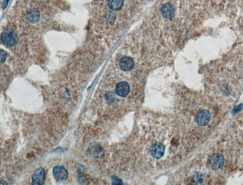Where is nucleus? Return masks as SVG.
<instances>
[{"mask_svg":"<svg viewBox=\"0 0 243 185\" xmlns=\"http://www.w3.org/2000/svg\"><path fill=\"white\" fill-rule=\"evenodd\" d=\"M224 162V159L223 155L217 153L209 156L208 160V165L212 170H218L221 168Z\"/></svg>","mask_w":243,"mask_h":185,"instance_id":"1","label":"nucleus"},{"mask_svg":"<svg viewBox=\"0 0 243 185\" xmlns=\"http://www.w3.org/2000/svg\"><path fill=\"white\" fill-rule=\"evenodd\" d=\"M1 39L3 45L6 47H12L16 42L17 35L14 31L7 29L2 33Z\"/></svg>","mask_w":243,"mask_h":185,"instance_id":"2","label":"nucleus"},{"mask_svg":"<svg viewBox=\"0 0 243 185\" xmlns=\"http://www.w3.org/2000/svg\"><path fill=\"white\" fill-rule=\"evenodd\" d=\"M149 152L150 155L154 159H160L164 154V146L160 142H156L151 145Z\"/></svg>","mask_w":243,"mask_h":185,"instance_id":"3","label":"nucleus"},{"mask_svg":"<svg viewBox=\"0 0 243 185\" xmlns=\"http://www.w3.org/2000/svg\"><path fill=\"white\" fill-rule=\"evenodd\" d=\"M211 119V115L209 112L204 109L198 111L195 117V122L197 125L201 126L207 125Z\"/></svg>","mask_w":243,"mask_h":185,"instance_id":"4","label":"nucleus"},{"mask_svg":"<svg viewBox=\"0 0 243 185\" xmlns=\"http://www.w3.org/2000/svg\"><path fill=\"white\" fill-rule=\"evenodd\" d=\"M53 174L54 179L57 182L65 181L68 179V171L63 166L58 165L55 166L53 170Z\"/></svg>","mask_w":243,"mask_h":185,"instance_id":"5","label":"nucleus"},{"mask_svg":"<svg viewBox=\"0 0 243 185\" xmlns=\"http://www.w3.org/2000/svg\"><path fill=\"white\" fill-rule=\"evenodd\" d=\"M45 180V170L43 168H39L35 170L32 176V184L33 185H42Z\"/></svg>","mask_w":243,"mask_h":185,"instance_id":"6","label":"nucleus"},{"mask_svg":"<svg viewBox=\"0 0 243 185\" xmlns=\"http://www.w3.org/2000/svg\"><path fill=\"white\" fill-rule=\"evenodd\" d=\"M130 85L126 81H122L116 86V92L117 95L121 97H125L130 92Z\"/></svg>","mask_w":243,"mask_h":185,"instance_id":"7","label":"nucleus"},{"mask_svg":"<svg viewBox=\"0 0 243 185\" xmlns=\"http://www.w3.org/2000/svg\"><path fill=\"white\" fill-rule=\"evenodd\" d=\"M161 15L165 19H171L175 15L174 6L170 3H165L163 5L160 9Z\"/></svg>","mask_w":243,"mask_h":185,"instance_id":"8","label":"nucleus"},{"mask_svg":"<svg viewBox=\"0 0 243 185\" xmlns=\"http://www.w3.org/2000/svg\"><path fill=\"white\" fill-rule=\"evenodd\" d=\"M88 151L90 154L96 158H100L103 154L102 147L98 144L94 143L91 144L88 148Z\"/></svg>","mask_w":243,"mask_h":185,"instance_id":"9","label":"nucleus"},{"mask_svg":"<svg viewBox=\"0 0 243 185\" xmlns=\"http://www.w3.org/2000/svg\"><path fill=\"white\" fill-rule=\"evenodd\" d=\"M134 60L130 57H123L120 61V68L123 71H127L131 70L134 66Z\"/></svg>","mask_w":243,"mask_h":185,"instance_id":"10","label":"nucleus"},{"mask_svg":"<svg viewBox=\"0 0 243 185\" xmlns=\"http://www.w3.org/2000/svg\"><path fill=\"white\" fill-rule=\"evenodd\" d=\"M124 4V0H109V8L113 11H119L122 8Z\"/></svg>","mask_w":243,"mask_h":185,"instance_id":"11","label":"nucleus"},{"mask_svg":"<svg viewBox=\"0 0 243 185\" xmlns=\"http://www.w3.org/2000/svg\"><path fill=\"white\" fill-rule=\"evenodd\" d=\"M27 19L32 23L37 22L39 19V12L37 10H32L28 14Z\"/></svg>","mask_w":243,"mask_h":185,"instance_id":"12","label":"nucleus"},{"mask_svg":"<svg viewBox=\"0 0 243 185\" xmlns=\"http://www.w3.org/2000/svg\"><path fill=\"white\" fill-rule=\"evenodd\" d=\"M78 180H79V182L81 184H87V181L84 176L81 175V174L79 173V175H78Z\"/></svg>","mask_w":243,"mask_h":185,"instance_id":"13","label":"nucleus"},{"mask_svg":"<svg viewBox=\"0 0 243 185\" xmlns=\"http://www.w3.org/2000/svg\"><path fill=\"white\" fill-rule=\"evenodd\" d=\"M113 184L114 185H122L123 182L122 180L118 179L116 176H113L112 177Z\"/></svg>","mask_w":243,"mask_h":185,"instance_id":"14","label":"nucleus"},{"mask_svg":"<svg viewBox=\"0 0 243 185\" xmlns=\"http://www.w3.org/2000/svg\"><path fill=\"white\" fill-rule=\"evenodd\" d=\"M7 57V54L5 51H3V50H2L1 52V61L2 63L3 61H5V60L6 58Z\"/></svg>","mask_w":243,"mask_h":185,"instance_id":"15","label":"nucleus"},{"mask_svg":"<svg viewBox=\"0 0 243 185\" xmlns=\"http://www.w3.org/2000/svg\"><path fill=\"white\" fill-rule=\"evenodd\" d=\"M9 1V0H4V1H3V3H2V8H3V9H5V8L6 7Z\"/></svg>","mask_w":243,"mask_h":185,"instance_id":"16","label":"nucleus"}]
</instances>
